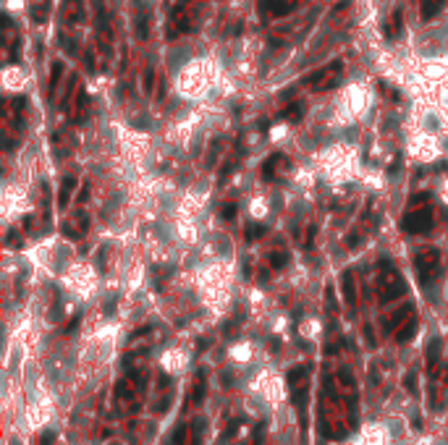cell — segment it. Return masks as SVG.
<instances>
[{
	"label": "cell",
	"instance_id": "cell-1",
	"mask_svg": "<svg viewBox=\"0 0 448 445\" xmlns=\"http://www.w3.org/2000/svg\"><path fill=\"white\" fill-rule=\"evenodd\" d=\"M378 291H380L383 304H388V301H393V299H399V296L406 293L404 278H401V273L388 260H383L378 264Z\"/></svg>",
	"mask_w": 448,
	"mask_h": 445
},
{
	"label": "cell",
	"instance_id": "cell-2",
	"mask_svg": "<svg viewBox=\"0 0 448 445\" xmlns=\"http://www.w3.org/2000/svg\"><path fill=\"white\" fill-rule=\"evenodd\" d=\"M414 270H417L419 286H430V283L440 275V251L438 249H422L414 257Z\"/></svg>",
	"mask_w": 448,
	"mask_h": 445
},
{
	"label": "cell",
	"instance_id": "cell-3",
	"mask_svg": "<svg viewBox=\"0 0 448 445\" xmlns=\"http://www.w3.org/2000/svg\"><path fill=\"white\" fill-rule=\"evenodd\" d=\"M341 76H343V61H333V63H328V66H322L320 71H315V74L307 79V84L315 89V92H328V89H333L336 84H338Z\"/></svg>",
	"mask_w": 448,
	"mask_h": 445
},
{
	"label": "cell",
	"instance_id": "cell-4",
	"mask_svg": "<svg viewBox=\"0 0 448 445\" xmlns=\"http://www.w3.org/2000/svg\"><path fill=\"white\" fill-rule=\"evenodd\" d=\"M435 225V215L430 204H419V207H412L404 217V230L406 233H427Z\"/></svg>",
	"mask_w": 448,
	"mask_h": 445
},
{
	"label": "cell",
	"instance_id": "cell-5",
	"mask_svg": "<svg viewBox=\"0 0 448 445\" xmlns=\"http://www.w3.org/2000/svg\"><path fill=\"white\" fill-rule=\"evenodd\" d=\"M281 170H288V160H286V154H281V152L270 154V157L262 163V178L265 181H275V178L281 176Z\"/></svg>",
	"mask_w": 448,
	"mask_h": 445
},
{
	"label": "cell",
	"instance_id": "cell-6",
	"mask_svg": "<svg viewBox=\"0 0 448 445\" xmlns=\"http://www.w3.org/2000/svg\"><path fill=\"white\" fill-rule=\"evenodd\" d=\"M87 225H89V217H87V212H74V215L68 217L66 223H63V233H66L68 238H79L84 230H87Z\"/></svg>",
	"mask_w": 448,
	"mask_h": 445
},
{
	"label": "cell",
	"instance_id": "cell-7",
	"mask_svg": "<svg viewBox=\"0 0 448 445\" xmlns=\"http://www.w3.org/2000/svg\"><path fill=\"white\" fill-rule=\"evenodd\" d=\"M3 47H5V61H16V47H18V37L16 29L11 24V18H3Z\"/></svg>",
	"mask_w": 448,
	"mask_h": 445
},
{
	"label": "cell",
	"instance_id": "cell-8",
	"mask_svg": "<svg viewBox=\"0 0 448 445\" xmlns=\"http://www.w3.org/2000/svg\"><path fill=\"white\" fill-rule=\"evenodd\" d=\"M294 8H296V0H265V11H268V16H272V18L288 16Z\"/></svg>",
	"mask_w": 448,
	"mask_h": 445
},
{
	"label": "cell",
	"instance_id": "cell-9",
	"mask_svg": "<svg viewBox=\"0 0 448 445\" xmlns=\"http://www.w3.org/2000/svg\"><path fill=\"white\" fill-rule=\"evenodd\" d=\"M84 16V3L81 0H66V5H63V18L74 27V24H79Z\"/></svg>",
	"mask_w": 448,
	"mask_h": 445
},
{
	"label": "cell",
	"instance_id": "cell-10",
	"mask_svg": "<svg viewBox=\"0 0 448 445\" xmlns=\"http://www.w3.org/2000/svg\"><path fill=\"white\" fill-rule=\"evenodd\" d=\"M341 286H343V296H346V304H349V307H356V283H354V270H346V273H343Z\"/></svg>",
	"mask_w": 448,
	"mask_h": 445
},
{
	"label": "cell",
	"instance_id": "cell-11",
	"mask_svg": "<svg viewBox=\"0 0 448 445\" xmlns=\"http://www.w3.org/2000/svg\"><path fill=\"white\" fill-rule=\"evenodd\" d=\"M87 105H89V97L84 89H79L76 92V102H74V113H71V118H74V123H81L84 115H87Z\"/></svg>",
	"mask_w": 448,
	"mask_h": 445
},
{
	"label": "cell",
	"instance_id": "cell-12",
	"mask_svg": "<svg viewBox=\"0 0 448 445\" xmlns=\"http://www.w3.org/2000/svg\"><path fill=\"white\" fill-rule=\"evenodd\" d=\"M307 375H309V367L307 364H299V367H294V369H288L286 383H288V388H299V385H304Z\"/></svg>",
	"mask_w": 448,
	"mask_h": 445
},
{
	"label": "cell",
	"instance_id": "cell-13",
	"mask_svg": "<svg viewBox=\"0 0 448 445\" xmlns=\"http://www.w3.org/2000/svg\"><path fill=\"white\" fill-rule=\"evenodd\" d=\"M446 0H419V14L425 21H430V18H435L440 14V8H443Z\"/></svg>",
	"mask_w": 448,
	"mask_h": 445
},
{
	"label": "cell",
	"instance_id": "cell-14",
	"mask_svg": "<svg viewBox=\"0 0 448 445\" xmlns=\"http://www.w3.org/2000/svg\"><path fill=\"white\" fill-rule=\"evenodd\" d=\"M414 333H417V320L414 317H409L404 325L396 330V343H409V340L414 338Z\"/></svg>",
	"mask_w": 448,
	"mask_h": 445
},
{
	"label": "cell",
	"instance_id": "cell-15",
	"mask_svg": "<svg viewBox=\"0 0 448 445\" xmlns=\"http://www.w3.org/2000/svg\"><path fill=\"white\" fill-rule=\"evenodd\" d=\"M61 79H63V63H53V68H50V87H48V97L55 100V92L58 87H61Z\"/></svg>",
	"mask_w": 448,
	"mask_h": 445
},
{
	"label": "cell",
	"instance_id": "cell-16",
	"mask_svg": "<svg viewBox=\"0 0 448 445\" xmlns=\"http://www.w3.org/2000/svg\"><path fill=\"white\" fill-rule=\"evenodd\" d=\"M76 189V178L74 176H66L63 178V184H61V194H58V204L61 207H66V204L71 202V191Z\"/></svg>",
	"mask_w": 448,
	"mask_h": 445
},
{
	"label": "cell",
	"instance_id": "cell-17",
	"mask_svg": "<svg viewBox=\"0 0 448 445\" xmlns=\"http://www.w3.org/2000/svg\"><path fill=\"white\" fill-rule=\"evenodd\" d=\"M438 359H440V338H432L427 343V367H430V372H435Z\"/></svg>",
	"mask_w": 448,
	"mask_h": 445
},
{
	"label": "cell",
	"instance_id": "cell-18",
	"mask_svg": "<svg viewBox=\"0 0 448 445\" xmlns=\"http://www.w3.org/2000/svg\"><path fill=\"white\" fill-rule=\"evenodd\" d=\"M136 37L139 40H147L149 37V16L144 8H139V14H136Z\"/></svg>",
	"mask_w": 448,
	"mask_h": 445
},
{
	"label": "cell",
	"instance_id": "cell-19",
	"mask_svg": "<svg viewBox=\"0 0 448 445\" xmlns=\"http://www.w3.org/2000/svg\"><path fill=\"white\" fill-rule=\"evenodd\" d=\"M401 21H404V16H401V8H396L393 14H391V21H388V37L391 40H396V37L401 34Z\"/></svg>",
	"mask_w": 448,
	"mask_h": 445
},
{
	"label": "cell",
	"instance_id": "cell-20",
	"mask_svg": "<svg viewBox=\"0 0 448 445\" xmlns=\"http://www.w3.org/2000/svg\"><path fill=\"white\" fill-rule=\"evenodd\" d=\"M414 314V309L412 304H406V307H401L396 314H391V320H388V327H401V322H406L409 317Z\"/></svg>",
	"mask_w": 448,
	"mask_h": 445
},
{
	"label": "cell",
	"instance_id": "cell-21",
	"mask_svg": "<svg viewBox=\"0 0 448 445\" xmlns=\"http://www.w3.org/2000/svg\"><path fill=\"white\" fill-rule=\"evenodd\" d=\"M302 115H304V105H302V102H294V105H288L283 110V118L286 121H299Z\"/></svg>",
	"mask_w": 448,
	"mask_h": 445
},
{
	"label": "cell",
	"instance_id": "cell-22",
	"mask_svg": "<svg viewBox=\"0 0 448 445\" xmlns=\"http://www.w3.org/2000/svg\"><path fill=\"white\" fill-rule=\"evenodd\" d=\"M286 262H288V257H286L283 251H272V254H270V267H272V270L286 267Z\"/></svg>",
	"mask_w": 448,
	"mask_h": 445
},
{
	"label": "cell",
	"instance_id": "cell-23",
	"mask_svg": "<svg viewBox=\"0 0 448 445\" xmlns=\"http://www.w3.org/2000/svg\"><path fill=\"white\" fill-rule=\"evenodd\" d=\"M202 398H205V380L199 375L197 385H194V393H192V403H202Z\"/></svg>",
	"mask_w": 448,
	"mask_h": 445
},
{
	"label": "cell",
	"instance_id": "cell-24",
	"mask_svg": "<svg viewBox=\"0 0 448 445\" xmlns=\"http://www.w3.org/2000/svg\"><path fill=\"white\" fill-rule=\"evenodd\" d=\"M262 230H265L262 225H257V223L252 225V223H249V225H246V241H257V238L262 236Z\"/></svg>",
	"mask_w": 448,
	"mask_h": 445
},
{
	"label": "cell",
	"instance_id": "cell-25",
	"mask_svg": "<svg viewBox=\"0 0 448 445\" xmlns=\"http://www.w3.org/2000/svg\"><path fill=\"white\" fill-rule=\"evenodd\" d=\"M338 380H341L343 385H346V388H352V385H354V377H352V372H349L346 367H343V369H338Z\"/></svg>",
	"mask_w": 448,
	"mask_h": 445
},
{
	"label": "cell",
	"instance_id": "cell-26",
	"mask_svg": "<svg viewBox=\"0 0 448 445\" xmlns=\"http://www.w3.org/2000/svg\"><path fill=\"white\" fill-rule=\"evenodd\" d=\"M152 84H155V71L147 68V71H144V92H147V94L152 92Z\"/></svg>",
	"mask_w": 448,
	"mask_h": 445
},
{
	"label": "cell",
	"instance_id": "cell-27",
	"mask_svg": "<svg viewBox=\"0 0 448 445\" xmlns=\"http://www.w3.org/2000/svg\"><path fill=\"white\" fill-rule=\"evenodd\" d=\"M220 215H223V220H233V217H236V204H223V212H220Z\"/></svg>",
	"mask_w": 448,
	"mask_h": 445
},
{
	"label": "cell",
	"instance_id": "cell-28",
	"mask_svg": "<svg viewBox=\"0 0 448 445\" xmlns=\"http://www.w3.org/2000/svg\"><path fill=\"white\" fill-rule=\"evenodd\" d=\"M55 443V432L53 430H45L42 437H40V445H53Z\"/></svg>",
	"mask_w": 448,
	"mask_h": 445
},
{
	"label": "cell",
	"instance_id": "cell-29",
	"mask_svg": "<svg viewBox=\"0 0 448 445\" xmlns=\"http://www.w3.org/2000/svg\"><path fill=\"white\" fill-rule=\"evenodd\" d=\"M168 406H171V396H163V398L158 401V406H155V411H158V414H163Z\"/></svg>",
	"mask_w": 448,
	"mask_h": 445
},
{
	"label": "cell",
	"instance_id": "cell-30",
	"mask_svg": "<svg viewBox=\"0 0 448 445\" xmlns=\"http://www.w3.org/2000/svg\"><path fill=\"white\" fill-rule=\"evenodd\" d=\"M404 383H406V388H409V393H417V388H414V372H409V375H406V380H404Z\"/></svg>",
	"mask_w": 448,
	"mask_h": 445
},
{
	"label": "cell",
	"instance_id": "cell-31",
	"mask_svg": "<svg viewBox=\"0 0 448 445\" xmlns=\"http://www.w3.org/2000/svg\"><path fill=\"white\" fill-rule=\"evenodd\" d=\"M87 197H89V186L84 184V189L79 191V202H87Z\"/></svg>",
	"mask_w": 448,
	"mask_h": 445
},
{
	"label": "cell",
	"instance_id": "cell-32",
	"mask_svg": "<svg viewBox=\"0 0 448 445\" xmlns=\"http://www.w3.org/2000/svg\"><path fill=\"white\" fill-rule=\"evenodd\" d=\"M76 325H79V317H74V320H71V322H68L66 333H74V330H76Z\"/></svg>",
	"mask_w": 448,
	"mask_h": 445
},
{
	"label": "cell",
	"instance_id": "cell-33",
	"mask_svg": "<svg viewBox=\"0 0 448 445\" xmlns=\"http://www.w3.org/2000/svg\"><path fill=\"white\" fill-rule=\"evenodd\" d=\"M14 445H18V443H14Z\"/></svg>",
	"mask_w": 448,
	"mask_h": 445
}]
</instances>
